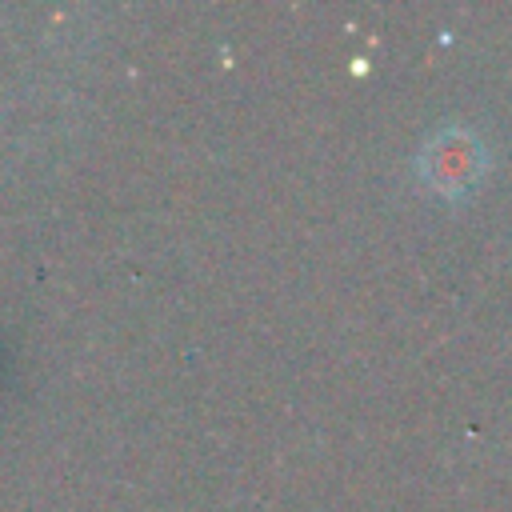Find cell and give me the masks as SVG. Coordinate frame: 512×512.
<instances>
[{"label":"cell","instance_id":"obj_1","mask_svg":"<svg viewBox=\"0 0 512 512\" xmlns=\"http://www.w3.org/2000/svg\"><path fill=\"white\" fill-rule=\"evenodd\" d=\"M420 180L436 192H460L472 184V172L480 168V152L472 144L468 132H440L436 140H428V148L416 160Z\"/></svg>","mask_w":512,"mask_h":512}]
</instances>
